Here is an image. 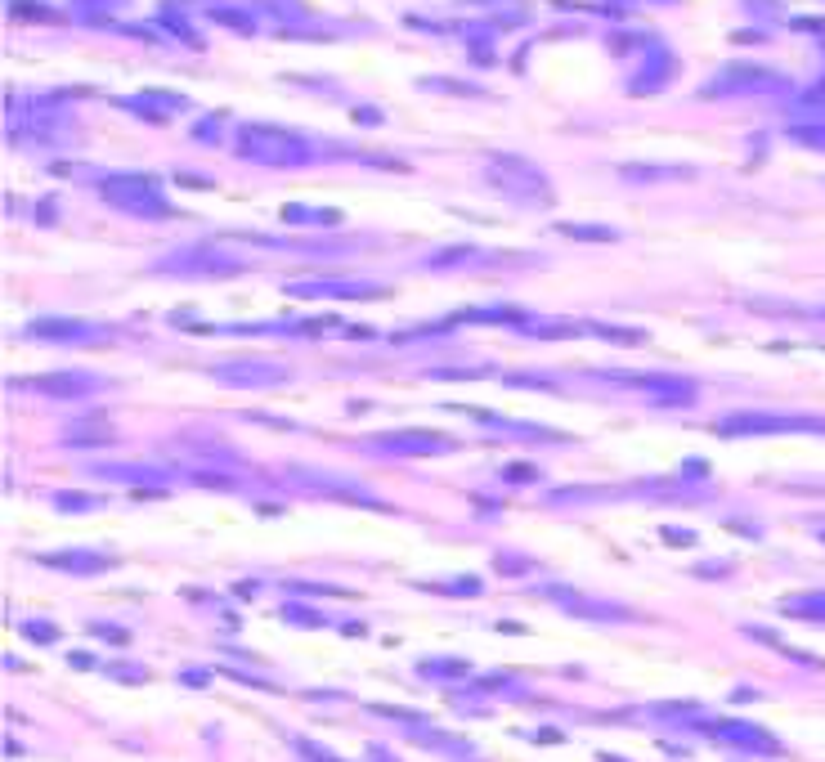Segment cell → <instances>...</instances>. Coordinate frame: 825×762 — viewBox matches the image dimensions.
Here are the masks:
<instances>
[{
	"label": "cell",
	"mask_w": 825,
	"mask_h": 762,
	"mask_svg": "<svg viewBox=\"0 0 825 762\" xmlns=\"http://www.w3.org/2000/svg\"><path fill=\"white\" fill-rule=\"evenodd\" d=\"M234 153L243 162L256 166H274V171H296V166H310L319 157V144L287 126H265V122H247L234 135Z\"/></svg>",
	"instance_id": "6da1fadb"
},
{
	"label": "cell",
	"mask_w": 825,
	"mask_h": 762,
	"mask_svg": "<svg viewBox=\"0 0 825 762\" xmlns=\"http://www.w3.org/2000/svg\"><path fill=\"white\" fill-rule=\"evenodd\" d=\"M480 175H485L489 189L503 193L516 207H552L556 202V189L548 175H543V166H534L521 153H489L480 162Z\"/></svg>",
	"instance_id": "7a4b0ae2"
},
{
	"label": "cell",
	"mask_w": 825,
	"mask_h": 762,
	"mask_svg": "<svg viewBox=\"0 0 825 762\" xmlns=\"http://www.w3.org/2000/svg\"><path fill=\"white\" fill-rule=\"evenodd\" d=\"M252 269V260L234 247H216V243H202V247H184V252L157 260V274L166 278H238Z\"/></svg>",
	"instance_id": "3957f363"
},
{
	"label": "cell",
	"mask_w": 825,
	"mask_h": 762,
	"mask_svg": "<svg viewBox=\"0 0 825 762\" xmlns=\"http://www.w3.org/2000/svg\"><path fill=\"white\" fill-rule=\"evenodd\" d=\"M99 198L108 202L113 211H126V216H139V220H157V216H171V207H166L162 189H157V180H148V175H108L104 184H99Z\"/></svg>",
	"instance_id": "277c9868"
},
{
	"label": "cell",
	"mask_w": 825,
	"mask_h": 762,
	"mask_svg": "<svg viewBox=\"0 0 825 762\" xmlns=\"http://www.w3.org/2000/svg\"><path fill=\"white\" fill-rule=\"evenodd\" d=\"M713 431L718 435H803V431H821L825 435V417H817V413H727Z\"/></svg>",
	"instance_id": "5b68a950"
},
{
	"label": "cell",
	"mask_w": 825,
	"mask_h": 762,
	"mask_svg": "<svg viewBox=\"0 0 825 762\" xmlns=\"http://www.w3.org/2000/svg\"><path fill=\"white\" fill-rule=\"evenodd\" d=\"M211 377L229 390H270V386H283V381L292 377V368H287L283 359L238 355V359H216V364H211Z\"/></svg>",
	"instance_id": "8992f818"
},
{
	"label": "cell",
	"mask_w": 825,
	"mask_h": 762,
	"mask_svg": "<svg viewBox=\"0 0 825 762\" xmlns=\"http://www.w3.org/2000/svg\"><path fill=\"white\" fill-rule=\"evenodd\" d=\"M364 449L386 453V458H440V453L458 449V440L440 431H386V435H368Z\"/></svg>",
	"instance_id": "52a82bcc"
},
{
	"label": "cell",
	"mask_w": 825,
	"mask_h": 762,
	"mask_svg": "<svg viewBox=\"0 0 825 762\" xmlns=\"http://www.w3.org/2000/svg\"><path fill=\"white\" fill-rule=\"evenodd\" d=\"M14 386H27V390H41L50 399H86V395H99L108 390V377L99 373H45V377H14Z\"/></svg>",
	"instance_id": "ba28073f"
},
{
	"label": "cell",
	"mask_w": 825,
	"mask_h": 762,
	"mask_svg": "<svg viewBox=\"0 0 825 762\" xmlns=\"http://www.w3.org/2000/svg\"><path fill=\"white\" fill-rule=\"evenodd\" d=\"M90 476L99 480H117V485H135V489H148V494H162L171 485V471L166 467H148V462H95Z\"/></svg>",
	"instance_id": "9c48e42d"
},
{
	"label": "cell",
	"mask_w": 825,
	"mask_h": 762,
	"mask_svg": "<svg viewBox=\"0 0 825 762\" xmlns=\"http://www.w3.org/2000/svg\"><path fill=\"white\" fill-rule=\"evenodd\" d=\"M386 287L377 283H355V278H305V283H287V296H305V301H319V296H337V301H373Z\"/></svg>",
	"instance_id": "30bf717a"
},
{
	"label": "cell",
	"mask_w": 825,
	"mask_h": 762,
	"mask_svg": "<svg viewBox=\"0 0 825 762\" xmlns=\"http://www.w3.org/2000/svg\"><path fill=\"white\" fill-rule=\"evenodd\" d=\"M776 77L767 68H749V63H731V68H722L718 77L709 81V90L704 95L709 99H722V95H763V90H772Z\"/></svg>",
	"instance_id": "8fae6325"
},
{
	"label": "cell",
	"mask_w": 825,
	"mask_h": 762,
	"mask_svg": "<svg viewBox=\"0 0 825 762\" xmlns=\"http://www.w3.org/2000/svg\"><path fill=\"white\" fill-rule=\"evenodd\" d=\"M59 440L68 449H108V444L122 440V431L108 422V413H90V417H72L59 431Z\"/></svg>",
	"instance_id": "7c38bea8"
},
{
	"label": "cell",
	"mask_w": 825,
	"mask_h": 762,
	"mask_svg": "<svg viewBox=\"0 0 825 762\" xmlns=\"http://www.w3.org/2000/svg\"><path fill=\"white\" fill-rule=\"evenodd\" d=\"M27 337L41 341H59V346H72V341H108L113 328H99V323H81V319H32L27 323Z\"/></svg>",
	"instance_id": "4fadbf2b"
},
{
	"label": "cell",
	"mask_w": 825,
	"mask_h": 762,
	"mask_svg": "<svg viewBox=\"0 0 825 762\" xmlns=\"http://www.w3.org/2000/svg\"><path fill=\"white\" fill-rule=\"evenodd\" d=\"M543 597H552V601H561L570 615H579V619H601V624H624V619H637V610H628V606H615V601H583L579 592H570V588H548Z\"/></svg>",
	"instance_id": "5bb4252c"
},
{
	"label": "cell",
	"mask_w": 825,
	"mask_h": 762,
	"mask_svg": "<svg viewBox=\"0 0 825 762\" xmlns=\"http://www.w3.org/2000/svg\"><path fill=\"white\" fill-rule=\"evenodd\" d=\"M494 260H503V256L489 252V247H476V243H458V247H440V252L426 256V269H449V274H458V269L494 265Z\"/></svg>",
	"instance_id": "9a60e30c"
},
{
	"label": "cell",
	"mask_w": 825,
	"mask_h": 762,
	"mask_svg": "<svg viewBox=\"0 0 825 762\" xmlns=\"http://www.w3.org/2000/svg\"><path fill=\"white\" fill-rule=\"evenodd\" d=\"M713 736H718L722 745L754 749V754H776V736H767L763 727H749V722H713Z\"/></svg>",
	"instance_id": "2e32d148"
},
{
	"label": "cell",
	"mask_w": 825,
	"mask_h": 762,
	"mask_svg": "<svg viewBox=\"0 0 825 762\" xmlns=\"http://www.w3.org/2000/svg\"><path fill=\"white\" fill-rule=\"evenodd\" d=\"M637 386L651 395V404L660 408H682L695 399V381L687 377H637Z\"/></svg>",
	"instance_id": "e0dca14e"
},
{
	"label": "cell",
	"mask_w": 825,
	"mask_h": 762,
	"mask_svg": "<svg viewBox=\"0 0 825 762\" xmlns=\"http://www.w3.org/2000/svg\"><path fill=\"white\" fill-rule=\"evenodd\" d=\"M50 570H68V574H104V570H113V556H104V552H54V556H41Z\"/></svg>",
	"instance_id": "ac0fdd59"
},
{
	"label": "cell",
	"mask_w": 825,
	"mask_h": 762,
	"mask_svg": "<svg viewBox=\"0 0 825 762\" xmlns=\"http://www.w3.org/2000/svg\"><path fill=\"white\" fill-rule=\"evenodd\" d=\"M619 180L628 184H660V180H695L691 166H651V162H628L619 166Z\"/></svg>",
	"instance_id": "d6986e66"
},
{
	"label": "cell",
	"mask_w": 825,
	"mask_h": 762,
	"mask_svg": "<svg viewBox=\"0 0 825 762\" xmlns=\"http://www.w3.org/2000/svg\"><path fill=\"white\" fill-rule=\"evenodd\" d=\"M785 615L794 619H825V592H803V597L785 601Z\"/></svg>",
	"instance_id": "ffe728a7"
},
{
	"label": "cell",
	"mask_w": 825,
	"mask_h": 762,
	"mask_svg": "<svg viewBox=\"0 0 825 762\" xmlns=\"http://www.w3.org/2000/svg\"><path fill=\"white\" fill-rule=\"evenodd\" d=\"M565 238H583V243H619V229L610 225H561Z\"/></svg>",
	"instance_id": "44dd1931"
},
{
	"label": "cell",
	"mask_w": 825,
	"mask_h": 762,
	"mask_svg": "<svg viewBox=\"0 0 825 762\" xmlns=\"http://www.w3.org/2000/svg\"><path fill=\"white\" fill-rule=\"evenodd\" d=\"M592 337H606V341H628V346H646V332L637 328H606V323H588Z\"/></svg>",
	"instance_id": "7402d4cb"
},
{
	"label": "cell",
	"mask_w": 825,
	"mask_h": 762,
	"mask_svg": "<svg viewBox=\"0 0 825 762\" xmlns=\"http://www.w3.org/2000/svg\"><path fill=\"white\" fill-rule=\"evenodd\" d=\"M54 507L59 511H99L104 498L99 494H54Z\"/></svg>",
	"instance_id": "603a6c76"
},
{
	"label": "cell",
	"mask_w": 825,
	"mask_h": 762,
	"mask_svg": "<svg viewBox=\"0 0 825 762\" xmlns=\"http://www.w3.org/2000/svg\"><path fill=\"white\" fill-rule=\"evenodd\" d=\"M23 633L32 641H54V637H59V624H45V619H23Z\"/></svg>",
	"instance_id": "cb8c5ba5"
},
{
	"label": "cell",
	"mask_w": 825,
	"mask_h": 762,
	"mask_svg": "<svg viewBox=\"0 0 825 762\" xmlns=\"http://www.w3.org/2000/svg\"><path fill=\"white\" fill-rule=\"evenodd\" d=\"M287 592H301V597H355V592H341V588H314V583H283Z\"/></svg>",
	"instance_id": "d4e9b609"
},
{
	"label": "cell",
	"mask_w": 825,
	"mask_h": 762,
	"mask_svg": "<svg viewBox=\"0 0 825 762\" xmlns=\"http://www.w3.org/2000/svg\"><path fill=\"white\" fill-rule=\"evenodd\" d=\"M530 332H539V337H574L579 323H530Z\"/></svg>",
	"instance_id": "484cf974"
},
{
	"label": "cell",
	"mask_w": 825,
	"mask_h": 762,
	"mask_svg": "<svg viewBox=\"0 0 825 762\" xmlns=\"http://www.w3.org/2000/svg\"><path fill=\"white\" fill-rule=\"evenodd\" d=\"M296 754H301L305 762H341V758H332V754H328V749L310 745V740H296Z\"/></svg>",
	"instance_id": "4316f807"
},
{
	"label": "cell",
	"mask_w": 825,
	"mask_h": 762,
	"mask_svg": "<svg viewBox=\"0 0 825 762\" xmlns=\"http://www.w3.org/2000/svg\"><path fill=\"white\" fill-rule=\"evenodd\" d=\"M283 615L292 619V624H310V628H319V624H323V615H319V610H305V606H287Z\"/></svg>",
	"instance_id": "83f0119b"
},
{
	"label": "cell",
	"mask_w": 825,
	"mask_h": 762,
	"mask_svg": "<svg viewBox=\"0 0 825 762\" xmlns=\"http://www.w3.org/2000/svg\"><path fill=\"white\" fill-rule=\"evenodd\" d=\"M283 216H287V220H319V225H328V220H332V211H310V207H287V211H283Z\"/></svg>",
	"instance_id": "f1b7e54d"
},
{
	"label": "cell",
	"mask_w": 825,
	"mask_h": 762,
	"mask_svg": "<svg viewBox=\"0 0 825 762\" xmlns=\"http://www.w3.org/2000/svg\"><path fill=\"white\" fill-rule=\"evenodd\" d=\"M498 570H503V574H525V570H530V561H516V556H498Z\"/></svg>",
	"instance_id": "f546056e"
},
{
	"label": "cell",
	"mask_w": 825,
	"mask_h": 762,
	"mask_svg": "<svg viewBox=\"0 0 825 762\" xmlns=\"http://www.w3.org/2000/svg\"><path fill=\"white\" fill-rule=\"evenodd\" d=\"M90 633H99V637H108V641H126V637H131L126 628H113V624H95Z\"/></svg>",
	"instance_id": "4dcf8cb0"
},
{
	"label": "cell",
	"mask_w": 825,
	"mask_h": 762,
	"mask_svg": "<svg viewBox=\"0 0 825 762\" xmlns=\"http://www.w3.org/2000/svg\"><path fill=\"white\" fill-rule=\"evenodd\" d=\"M794 139H808V144H821V148H825V126H812V130H794Z\"/></svg>",
	"instance_id": "1f68e13d"
},
{
	"label": "cell",
	"mask_w": 825,
	"mask_h": 762,
	"mask_svg": "<svg viewBox=\"0 0 825 762\" xmlns=\"http://www.w3.org/2000/svg\"><path fill=\"white\" fill-rule=\"evenodd\" d=\"M368 762H400L386 745H368Z\"/></svg>",
	"instance_id": "d6a6232c"
},
{
	"label": "cell",
	"mask_w": 825,
	"mask_h": 762,
	"mask_svg": "<svg viewBox=\"0 0 825 762\" xmlns=\"http://www.w3.org/2000/svg\"><path fill=\"white\" fill-rule=\"evenodd\" d=\"M534 476H539L534 467H507V480H534Z\"/></svg>",
	"instance_id": "836d02e7"
},
{
	"label": "cell",
	"mask_w": 825,
	"mask_h": 762,
	"mask_svg": "<svg viewBox=\"0 0 825 762\" xmlns=\"http://www.w3.org/2000/svg\"><path fill=\"white\" fill-rule=\"evenodd\" d=\"M68 664H72V668H95V659L81 655V650H77V655H68Z\"/></svg>",
	"instance_id": "e575fe53"
},
{
	"label": "cell",
	"mask_w": 825,
	"mask_h": 762,
	"mask_svg": "<svg viewBox=\"0 0 825 762\" xmlns=\"http://www.w3.org/2000/svg\"><path fill=\"white\" fill-rule=\"evenodd\" d=\"M664 538H669V543H691V534H682V529H664Z\"/></svg>",
	"instance_id": "d590c367"
},
{
	"label": "cell",
	"mask_w": 825,
	"mask_h": 762,
	"mask_svg": "<svg viewBox=\"0 0 825 762\" xmlns=\"http://www.w3.org/2000/svg\"><path fill=\"white\" fill-rule=\"evenodd\" d=\"M821 314H825V310H821Z\"/></svg>",
	"instance_id": "8d00e7d4"
}]
</instances>
